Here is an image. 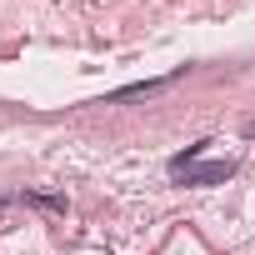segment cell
Returning <instances> with one entry per match:
<instances>
[{
  "label": "cell",
  "mask_w": 255,
  "mask_h": 255,
  "mask_svg": "<svg viewBox=\"0 0 255 255\" xmlns=\"http://www.w3.org/2000/svg\"><path fill=\"white\" fill-rule=\"evenodd\" d=\"M165 170H170L175 185H225L240 170V160H230V155L225 160H170Z\"/></svg>",
  "instance_id": "1"
},
{
  "label": "cell",
  "mask_w": 255,
  "mask_h": 255,
  "mask_svg": "<svg viewBox=\"0 0 255 255\" xmlns=\"http://www.w3.org/2000/svg\"><path fill=\"white\" fill-rule=\"evenodd\" d=\"M185 70H170V75H160V80H140V85H120V90H110L105 95V105L110 100H135V95H155V90H165V85H175Z\"/></svg>",
  "instance_id": "2"
},
{
  "label": "cell",
  "mask_w": 255,
  "mask_h": 255,
  "mask_svg": "<svg viewBox=\"0 0 255 255\" xmlns=\"http://www.w3.org/2000/svg\"><path fill=\"white\" fill-rule=\"evenodd\" d=\"M25 205H40V210H65V195H15Z\"/></svg>",
  "instance_id": "3"
},
{
  "label": "cell",
  "mask_w": 255,
  "mask_h": 255,
  "mask_svg": "<svg viewBox=\"0 0 255 255\" xmlns=\"http://www.w3.org/2000/svg\"><path fill=\"white\" fill-rule=\"evenodd\" d=\"M245 135H250V140H255V120H250V125H245Z\"/></svg>",
  "instance_id": "4"
}]
</instances>
